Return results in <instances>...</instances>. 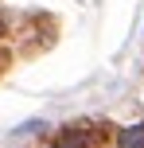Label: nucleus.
I'll return each instance as SVG.
<instances>
[{
  "mask_svg": "<svg viewBox=\"0 0 144 148\" xmlns=\"http://www.w3.org/2000/svg\"><path fill=\"white\" fill-rule=\"evenodd\" d=\"M101 140H105V133H101L98 125H66L59 133V140H55V148H98Z\"/></svg>",
  "mask_w": 144,
  "mask_h": 148,
  "instance_id": "nucleus-1",
  "label": "nucleus"
},
{
  "mask_svg": "<svg viewBox=\"0 0 144 148\" xmlns=\"http://www.w3.org/2000/svg\"><path fill=\"white\" fill-rule=\"evenodd\" d=\"M117 148H144V121H140V125L121 129V136H117Z\"/></svg>",
  "mask_w": 144,
  "mask_h": 148,
  "instance_id": "nucleus-2",
  "label": "nucleus"
}]
</instances>
